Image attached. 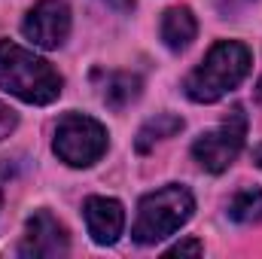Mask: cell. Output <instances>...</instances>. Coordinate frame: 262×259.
I'll return each mask as SVG.
<instances>
[{
  "instance_id": "3957f363",
  "label": "cell",
  "mask_w": 262,
  "mask_h": 259,
  "mask_svg": "<svg viewBox=\"0 0 262 259\" xmlns=\"http://www.w3.org/2000/svg\"><path fill=\"white\" fill-rule=\"evenodd\" d=\"M192 210H195L192 192L186 186H180V183H168V186H162V189H156V192L140 198L131 235L143 247L159 244L168 235H174L180 226H186Z\"/></svg>"
},
{
  "instance_id": "8992f818",
  "label": "cell",
  "mask_w": 262,
  "mask_h": 259,
  "mask_svg": "<svg viewBox=\"0 0 262 259\" xmlns=\"http://www.w3.org/2000/svg\"><path fill=\"white\" fill-rule=\"evenodd\" d=\"M21 34L40 49H58L70 34V6L64 0H40L25 15Z\"/></svg>"
},
{
  "instance_id": "5b68a950",
  "label": "cell",
  "mask_w": 262,
  "mask_h": 259,
  "mask_svg": "<svg viewBox=\"0 0 262 259\" xmlns=\"http://www.w3.org/2000/svg\"><path fill=\"white\" fill-rule=\"evenodd\" d=\"M244 137H247V116L241 107H232V113L216 125V128L198 134L192 143V159L204 171L210 174H223L238 153L244 149Z\"/></svg>"
},
{
  "instance_id": "277c9868",
  "label": "cell",
  "mask_w": 262,
  "mask_h": 259,
  "mask_svg": "<svg viewBox=\"0 0 262 259\" xmlns=\"http://www.w3.org/2000/svg\"><path fill=\"white\" fill-rule=\"evenodd\" d=\"M107 128L98 119L85 113H67L55 125L52 149L70 168H89L107 153Z\"/></svg>"
},
{
  "instance_id": "9a60e30c",
  "label": "cell",
  "mask_w": 262,
  "mask_h": 259,
  "mask_svg": "<svg viewBox=\"0 0 262 259\" xmlns=\"http://www.w3.org/2000/svg\"><path fill=\"white\" fill-rule=\"evenodd\" d=\"M107 6H113V9H119V12H131L134 9V0H104Z\"/></svg>"
},
{
  "instance_id": "30bf717a",
  "label": "cell",
  "mask_w": 262,
  "mask_h": 259,
  "mask_svg": "<svg viewBox=\"0 0 262 259\" xmlns=\"http://www.w3.org/2000/svg\"><path fill=\"white\" fill-rule=\"evenodd\" d=\"M137 95H140V79H137L134 73H107L104 89H101V98H104L113 110L128 107Z\"/></svg>"
},
{
  "instance_id": "4fadbf2b",
  "label": "cell",
  "mask_w": 262,
  "mask_h": 259,
  "mask_svg": "<svg viewBox=\"0 0 262 259\" xmlns=\"http://www.w3.org/2000/svg\"><path fill=\"white\" fill-rule=\"evenodd\" d=\"M186 253L201 256V253H204V244H201V241H195V238H189V241H180V244H174V247L168 250V256H186Z\"/></svg>"
},
{
  "instance_id": "d6986e66",
  "label": "cell",
  "mask_w": 262,
  "mask_h": 259,
  "mask_svg": "<svg viewBox=\"0 0 262 259\" xmlns=\"http://www.w3.org/2000/svg\"><path fill=\"white\" fill-rule=\"evenodd\" d=\"M0 204H3V195H0Z\"/></svg>"
},
{
  "instance_id": "7c38bea8",
  "label": "cell",
  "mask_w": 262,
  "mask_h": 259,
  "mask_svg": "<svg viewBox=\"0 0 262 259\" xmlns=\"http://www.w3.org/2000/svg\"><path fill=\"white\" fill-rule=\"evenodd\" d=\"M180 128H183V119H180V116H174V113H159L156 119H149V122L140 128V134H137V149L146 153L156 140L174 137Z\"/></svg>"
},
{
  "instance_id": "ba28073f",
  "label": "cell",
  "mask_w": 262,
  "mask_h": 259,
  "mask_svg": "<svg viewBox=\"0 0 262 259\" xmlns=\"http://www.w3.org/2000/svg\"><path fill=\"white\" fill-rule=\"evenodd\" d=\"M82 213H85V226H89V235L95 244L110 247L119 241V235L125 229V207L116 198L92 195V198H85Z\"/></svg>"
},
{
  "instance_id": "8fae6325",
  "label": "cell",
  "mask_w": 262,
  "mask_h": 259,
  "mask_svg": "<svg viewBox=\"0 0 262 259\" xmlns=\"http://www.w3.org/2000/svg\"><path fill=\"white\" fill-rule=\"evenodd\" d=\"M229 217L241 226H250V223H259L262 220V189L253 186H244L232 195L229 201Z\"/></svg>"
},
{
  "instance_id": "2e32d148",
  "label": "cell",
  "mask_w": 262,
  "mask_h": 259,
  "mask_svg": "<svg viewBox=\"0 0 262 259\" xmlns=\"http://www.w3.org/2000/svg\"><path fill=\"white\" fill-rule=\"evenodd\" d=\"M244 3H250V0H220V6H223V12H229V9H241Z\"/></svg>"
},
{
  "instance_id": "e0dca14e",
  "label": "cell",
  "mask_w": 262,
  "mask_h": 259,
  "mask_svg": "<svg viewBox=\"0 0 262 259\" xmlns=\"http://www.w3.org/2000/svg\"><path fill=\"white\" fill-rule=\"evenodd\" d=\"M253 162H256V165L262 168V143L256 146V149H253Z\"/></svg>"
},
{
  "instance_id": "6da1fadb",
  "label": "cell",
  "mask_w": 262,
  "mask_h": 259,
  "mask_svg": "<svg viewBox=\"0 0 262 259\" xmlns=\"http://www.w3.org/2000/svg\"><path fill=\"white\" fill-rule=\"evenodd\" d=\"M61 73L46 58L21 49L18 43L0 40V89L25 104H52L61 95Z\"/></svg>"
},
{
  "instance_id": "7a4b0ae2",
  "label": "cell",
  "mask_w": 262,
  "mask_h": 259,
  "mask_svg": "<svg viewBox=\"0 0 262 259\" xmlns=\"http://www.w3.org/2000/svg\"><path fill=\"white\" fill-rule=\"evenodd\" d=\"M253 64V55L244 43L238 40H220L210 46V52L204 55V61L186 76L183 89L195 104H213L223 95H229L232 89H238Z\"/></svg>"
},
{
  "instance_id": "5bb4252c",
  "label": "cell",
  "mask_w": 262,
  "mask_h": 259,
  "mask_svg": "<svg viewBox=\"0 0 262 259\" xmlns=\"http://www.w3.org/2000/svg\"><path fill=\"white\" fill-rule=\"evenodd\" d=\"M15 125H18V116H15V113L0 101V140H3V137H9Z\"/></svg>"
},
{
  "instance_id": "9c48e42d",
  "label": "cell",
  "mask_w": 262,
  "mask_h": 259,
  "mask_svg": "<svg viewBox=\"0 0 262 259\" xmlns=\"http://www.w3.org/2000/svg\"><path fill=\"white\" fill-rule=\"evenodd\" d=\"M198 34V21L189 6H171L162 18V40L171 52H183Z\"/></svg>"
},
{
  "instance_id": "ac0fdd59",
  "label": "cell",
  "mask_w": 262,
  "mask_h": 259,
  "mask_svg": "<svg viewBox=\"0 0 262 259\" xmlns=\"http://www.w3.org/2000/svg\"><path fill=\"white\" fill-rule=\"evenodd\" d=\"M256 98H259V104H262V79H259V89H256Z\"/></svg>"
},
{
  "instance_id": "52a82bcc",
  "label": "cell",
  "mask_w": 262,
  "mask_h": 259,
  "mask_svg": "<svg viewBox=\"0 0 262 259\" xmlns=\"http://www.w3.org/2000/svg\"><path fill=\"white\" fill-rule=\"evenodd\" d=\"M67 250H70V241H67L64 226L49 210H37L25 226L18 253L31 259H55V256H64Z\"/></svg>"
}]
</instances>
